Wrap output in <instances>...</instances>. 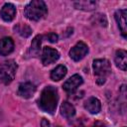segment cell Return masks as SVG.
I'll list each match as a JSON object with an SVG mask.
<instances>
[{"mask_svg": "<svg viewBox=\"0 0 127 127\" xmlns=\"http://www.w3.org/2000/svg\"><path fill=\"white\" fill-rule=\"evenodd\" d=\"M36 85L32 82H22L20 83L19 87H18V95L23 97V98H30L34 95V93L36 92Z\"/></svg>", "mask_w": 127, "mask_h": 127, "instance_id": "9c48e42d", "label": "cell"}, {"mask_svg": "<svg viewBox=\"0 0 127 127\" xmlns=\"http://www.w3.org/2000/svg\"><path fill=\"white\" fill-rule=\"evenodd\" d=\"M14 30L22 37L24 38H28L29 36H31L32 34V29L26 25V24H23V23H19L17 24L16 26H14Z\"/></svg>", "mask_w": 127, "mask_h": 127, "instance_id": "ac0fdd59", "label": "cell"}, {"mask_svg": "<svg viewBox=\"0 0 127 127\" xmlns=\"http://www.w3.org/2000/svg\"><path fill=\"white\" fill-rule=\"evenodd\" d=\"M48 13V7L42 0H33L24 9V15L27 19L32 21H39L43 19Z\"/></svg>", "mask_w": 127, "mask_h": 127, "instance_id": "7a4b0ae2", "label": "cell"}, {"mask_svg": "<svg viewBox=\"0 0 127 127\" xmlns=\"http://www.w3.org/2000/svg\"><path fill=\"white\" fill-rule=\"evenodd\" d=\"M58 101H59L58 89L53 85H48L43 89L40 98L38 100V104L43 111L50 114H54L57 109Z\"/></svg>", "mask_w": 127, "mask_h": 127, "instance_id": "6da1fadb", "label": "cell"}, {"mask_svg": "<svg viewBox=\"0 0 127 127\" xmlns=\"http://www.w3.org/2000/svg\"><path fill=\"white\" fill-rule=\"evenodd\" d=\"M91 127H106V124L102 121H95Z\"/></svg>", "mask_w": 127, "mask_h": 127, "instance_id": "ffe728a7", "label": "cell"}, {"mask_svg": "<svg viewBox=\"0 0 127 127\" xmlns=\"http://www.w3.org/2000/svg\"><path fill=\"white\" fill-rule=\"evenodd\" d=\"M41 127H51V124L48 121V119H46V118H43L42 119V121H41Z\"/></svg>", "mask_w": 127, "mask_h": 127, "instance_id": "44dd1931", "label": "cell"}, {"mask_svg": "<svg viewBox=\"0 0 127 127\" xmlns=\"http://www.w3.org/2000/svg\"><path fill=\"white\" fill-rule=\"evenodd\" d=\"M95 81L98 85H102L105 83L107 77L111 73V64L106 59H97L93 61L92 64Z\"/></svg>", "mask_w": 127, "mask_h": 127, "instance_id": "3957f363", "label": "cell"}, {"mask_svg": "<svg viewBox=\"0 0 127 127\" xmlns=\"http://www.w3.org/2000/svg\"><path fill=\"white\" fill-rule=\"evenodd\" d=\"M18 65L13 60H8L0 64V80L4 84H9L15 77Z\"/></svg>", "mask_w": 127, "mask_h": 127, "instance_id": "277c9868", "label": "cell"}, {"mask_svg": "<svg viewBox=\"0 0 127 127\" xmlns=\"http://www.w3.org/2000/svg\"><path fill=\"white\" fill-rule=\"evenodd\" d=\"M14 51V42L10 37H4L0 40V55L8 56Z\"/></svg>", "mask_w": 127, "mask_h": 127, "instance_id": "8fae6325", "label": "cell"}, {"mask_svg": "<svg viewBox=\"0 0 127 127\" xmlns=\"http://www.w3.org/2000/svg\"><path fill=\"white\" fill-rule=\"evenodd\" d=\"M0 81H1V80H0Z\"/></svg>", "mask_w": 127, "mask_h": 127, "instance_id": "603a6c76", "label": "cell"}, {"mask_svg": "<svg viewBox=\"0 0 127 127\" xmlns=\"http://www.w3.org/2000/svg\"><path fill=\"white\" fill-rule=\"evenodd\" d=\"M115 20L117 22V25L119 27V30L121 32V35L123 38L127 37V21H126V17H127V11L126 9H120L117 10L115 12Z\"/></svg>", "mask_w": 127, "mask_h": 127, "instance_id": "ba28073f", "label": "cell"}, {"mask_svg": "<svg viewBox=\"0 0 127 127\" xmlns=\"http://www.w3.org/2000/svg\"><path fill=\"white\" fill-rule=\"evenodd\" d=\"M42 36L38 35L34 38V40L32 41L31 44V48H30V54L32 57H37L40 53L41 50V42H42Z\"/></svg>", "mask_w": 127, "mask_h": 127, "instance_id": "e0dca14e", "label": "cell"}, {"mask_svg": "<svg viewBox=\"0 0 127 127\" xmlns=\"http://www.w3.org/2000/svg\"><path fill=\"white\" fill-rule=\"evenodd\" d=\"M58 127H60V126H58Z\"/></svg>", "mask_w": 127, "mask_h": 127, "instance_id": "7402d4cb", "label": "cell"}, {"mask_svg": "<svg viewBox=\"0 0 127 127\" xmlns=\"http://www.w3.org/2000/svg\"><path fill=\"white\" fill-rule=\"evenodd\" d=\"M60 110H61V114H62L64 117L67 118V119L72 118V117L75 115V108H74V106H73L71 103H69L68 101H64V102L61 104Z\"/></svg>", "mask_w": 127, "mask_h": 127, "instance_id": "5bb4252c", "label": "cell"}, {"mask_svg": "<svg viewBox=\"0 0 127 127\" xmlns=\"http://www.w3.org/2000/svg\"><path fill=\"white\" fill-rule=\"evenodd\" d=\"M60 59V53L51 47H44L41 56V61L44 65H49Z\"/></svg>", "mask_w": 127, "mask_h": 127, "instance_id": "8992f818", "label": "cell"}, {"mask_svg": "<svg viewBox=\"0 0 127 127\" xmlns=\"http://www.w3.org/2000/svg\"><path fill=\"white\" fill-rule=\"evenodd\" d=\"M114 62L122 70H126L127 68V53L124 50H118L115 53L114 57Z\"/></svg>", "mask_w": 127, "mask_h": 127, "instance_id": "4fadbf2b", "label": "cell"}, {"mask_svg": "<svg viewBox=\"0 0 127 127\" xmlns=\"http://www.w3.org/2000/svg\"><path fill=\"white\" fill-rule=\"evenodd\" d=\"M84 108L91 114H97L101 110V103L96 97H89L84 102Z\"/></svg>", "mask_w": 127, "mask_h": 127, "instance_id": "7c38bea8", "label": "cell"}, {"mask_svg": "<svg viewBox=\"0 0 127 127\" xmlns=\"http://www.w3.org/2000/svg\"><path fill=\"white\" fill-rule=\"evenodd\" d=\"M96 4L97 3L95 1H77V2L73 3V5L76 9L84 10V11L94 10V8L96 7Z\"/></svg>", "mask_w": 127, "mask_h": 127, "instance_id": "2e32d148", "label": "cell"}, {"mask_svg": "<svg viewBox=\"0 0 127 127\" xmlns=\"http://www.w3.org/2000/svg\"><path fill=\"white\" fill-rule=\"evenodd\" d=\"M66 72H67V68L63 64H60L51 71V78L55 81H59L65 76Z\"/></svg>", "mask_w": 127, "mask_h": 127, "instance_id": "9a60e30c", "label": "cell"}, {"mask_svg": "<svg viewBox=\"0 0 127 127\" xmlns=\"http://www.w3.org/2000/svg\"><path fill=\"white\" fill-rule=\"evenodd\" d=\"M46 37H47V39H48L51 43H56V42L58 41V39H59L58 35L55 34V33H50V34H48Z\"/></svg>", "mask_w": 127, "mask_h": 127, "instance_id": "d6986e66", "label": "cell"}, {"mask_svg": "<svg viewBox=\"0 0 127 127\" xmlns=\"http://www.w3.org/2000/svg\"><path fill=\"white\" fill-rule=\"evenodd\" d=\"M88 53V47L83 42L76 43L69 51V57L74 62H78L82 60Z\"/></svg>", "mask_w": 127, "mask_h": 127, "instance_id": "5b68a950", "label": "cell"}, {"mask_svg": "<svg viewBox=\"0 0 127 127\" xmlns=\"http://www.w3.org/2000/svg\"><path fill=\"white\" fill-rule=\"evenodd\" d=\"M0 16L5 22H11L16 16V7L11 3L4 4L1 8Z\"/></svg>", "mask_w": 127, "mask_h": 127, "instance_id": "30bf717a", "label": "cell"}, {"mask_svg": "<svg viewBox=\"0 0 127 127\" xmlns=\"http://www.w3.org/2000/svg\"><path fill=\"white\" fill-rule=\"evenodd\" d=\"M82 82H83V79L79 74H73L68 79H66V81L64 83L63 87H64V89L65 90L66 93L72 94L82 84Z\"/></svg>", "mask_w": 127, "mask_h": 127, "instance_id": "52a82bcc", "label": "cell"}]
</instances>
